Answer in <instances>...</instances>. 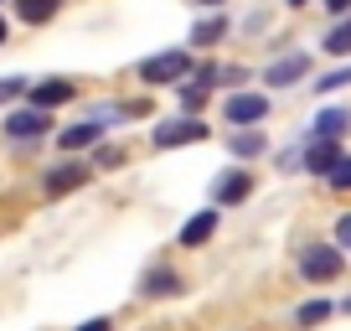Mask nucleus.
<instances>
[{
	"instance_id": "obj_29",
	"label": "nucleus",
	"mask_w": 351,
	"mask_h": 331,
	"mask_svg": "<svg viewBox=\"0 0 351 331\" xmlns=\"http://www.w3.org/2000/svg\"><path fill=\"white\" fill-rule=\"evenodd\" d=\"M289 5H305V0H289Z\"/></svg>"
},
{
	"instance_id": "obj_25",
	"label": "nucleus",
	"mask_w": 351,
	"mask_h": 331,
	"mask_svg": "<svg viewBox=\"0 0 351 331\" xmlns=\"http://www.w3.org/2000/svg\"><path fill=\"white\" fill-rule=\"evenodd\" d=\"M77 331H114V326H109V316H99V321H83Z\"/></svg>"
},
{
	"instance_id": "obj_26",
	"label": "nucleus",
	"mask_w": 351,
	"mask_h": 331,
	"mask_svg": "<svg viewBox=\"0 0 351 331\" xmlns=\"http://www.w3.org/2000/svg\"><path fill=\"white\" fill-rule=\"evenodd\" d=\"M326 5H330L336 16H346V11H351V0H326Z\"/></svg>"
},
{
	"instance_id": "obj_1",
	"label": "nucleus",
	"mask_w": 351,
	"mask_h": 331,
	"mask_svg": "<svg viewBox=\"0 0 351 331\" xmlns=\"http://www.w3.org/2000/svg\"><path fill=\"white\" fill-rule=\"evenodd\" d=\"M191 73V57L181 52V47H171V52H155L140 62V83H155V89H165V83H181V78Z\"/></svg>"
},
{
	"instance_id": "obj_3",
	"label": "nucleus",
	"mask_w": 351,
	"mask_h": 331,
	"mask_svg": "<svg viewBox=\"0 0 351 331\" xmlns=\"http://www.w3.org/2000/svg\"><path fill=\"white\" fill-rule=\"evenodd\" d=\"M222 119L228 124H263L269 119V99H263V93H232V99L222 104Z\"/></svg>"
},
{
	"instance_id": "obj_7",
	"label": "nucleus",
	"mask_w": 351,
	"mask_h": 331,
	"mask_svg": "<svg viewBox=\"0 0 351 331\" xmlns=\"http://www.w3.org/2000/svg\"><path fill=\"white\" fill-rule=\"evenodd\" d=\"M217 218L222 212L217 207H207V212H197V218L186 222V228H181V249H202V243L212 238V233H217Z\"/></svg>"
},
{
	"instance_id": "obj_22",
	"label": "nucleus",
	"mask_w": 351,
	"mask_h": 331,
	"mask_svg": "<svg viewBox=\"0 0 351 331\" xmlns=\"http://www.w3.org/2000/svg\"><path fill=\"white\" fill-rule=\"evenodd\" d=\"M202 99H207V89H202V83H191V89L181 93V104H186V109H202Z\"/></svg>"
},
{
	"instance_id": "obj_9",
	"label": "nucleus",
	"mask_w": 351,
	"mask_h": 331,
	"mask_svg": "<svg viewBox=\"0 0 351 331\" xmlns=\"http://www.w3.org/2000/svg\"><path fill=\"white\" fill-rule=\"evenodd\" d=\"M248 192H253V181L243 176V171H228V176L212 187V197H217V207H232V202H243Z\"/></svg>"
},
{
	"instance_id": "obj_12",
	"label": "nucleus",
	"mask_w": 351,
	"mask_h": 331,
	"mask_svg": "<svg viewBox=\"0 0 351 331\" xmlns=\"http://www.w3.org/2000/svg\"><path fill=\"white\" fill-rule=\"evenodd\" d=\"M57 5H62V0H16V16H21L26 26H42V21L57 16Z\"/></svg>"
},
{
	"instance_id": "obj_24",
	"label": "nucleus",
	"mask_w": 351,
	"mask_h": 331,
	"mask_svg": "<svg viewBox=\"0 0 351 331\" xmlns=\"http://www.w3.org/2000/svg\"><path fill=\"white\" fill-rule=\"evenodd\" d=\"M21 89H26L21 78H5V83H0V99H16V93H21Z\"/></svg>"
},
{
	"instance_id": "obj_17",
	"label": "nucleus",
	"mask_w": 351,
	"mask_h": 331,
	"mask_svg": "<svg viewBox=\"0 0 351 331\" xmlns=\"http://www.w3.org/2000/svg\"><path fill=\"white\" fill-rule=\"evenodd\" d=\"M145 290H150V295H176V290H181V279H176L171 269H150V279H145Z\"/></svg>"
},
{
	"instance_id": "obj_27",
	"label": "nucleus",
	"mask_w": 351,
	"mask_h": 331,
	"mask_svg": "<svg viewBox=\"0 0 351 331\" xmlns=\"http://www.w3.org/2000/svg\"><path fill=\"white\" fill-rule=\"evenodd\" d=\"M197 5H222V0H197Z\"/></svg>"
},
{
	"instance_id": "obj_21",
	"label": "nucleus",
	"mask_w": 351,
	"mask_h": 331,
	"mask_svg": "<svg viewBox=\"0 0 351 331\" xmlns=\"http://www.w3.org/2000/svg\"><path fill=\"white\" fill-rule=\"evenodd\" d=\"M346 83H351V67H346V73H326L315 89H320V93H330V89H346Z\"/></svg>"
},
{
	"instance_id": "obj_10",
	"label": "nucleus",
	"mask_w": 351,
	"mask_h": 331,
	"mask_svg": "<svg viewBox=\"0 0 351 331\" xmlns=\"http://www.w3.org/2000/svg\"><path fill=\"white\" fill-rule=\"evenodd\" d=\"M341 155H336V140H310V150H305V171H315V176H330V166H336Z\"/></svg>"
},
{
	"instance_id": "obj_2",
	"label": "nucleus",
	"mask_w": 351,
	"mask_h": 331,
	"mask_svg": "<svg viewBox=\"0 0 351 331\" xmlns=\"http://www.w3.org/2000/svg\"><path fill=\"white\" fill-rule=\"evenodd\" d=\"M341 264H346V254H341V249H330V243H310L305 254H300V275H305L310 285H326V279H336Z\"/></svg>"
},
{
	"instance_id": "obj_28",
	"label": "nucleus",
	"mask_w": 351,
	"mask_h": 331,
	"mask_svg": "<svg viewBox=\"0 0 351 331\" xmlns=\"http://www.w3.org/2000/svg\"><path fill=\"white\" fill-rule=\"evenodd\" d=\"M0 42H5V21H0Z\"/></svg>"
},
{
	"instance_id": "obj_13",
	"label": "nucleus",
	"mask_w": 351,
	"mask_h": 331,
	"mask_svg": "<svg viewBox=\"0 0 351 331\" xmlns=\"http://www.w3.org/2000/svg\"><path fill=\"white\" fill-rule=\"evenodd\" d=\"M32 99H36V109H52V104H67V99H73V83H67V78H47V83L32 93Z\"/></svg>"
},
{
	"instance_id": "obj_5",
	"label": "nucleus",
	"mask_w": 351,
	"mask_h": 331,
	"mask_svg": "<svg viewBox=\"0 0 351 331\" xmlns=\"http://www.w3.org/2000/svg\"><path fill=\"white\" fill-rule=\"evenodd\" d=\"M305 73H310V57H305V52H289V57H279V62L263 67V83H274V89H289V83H300Z\"/></svg>"
},
{
	"instance_id": "obj_16",
	"label": "nucleus",
	"mask_w": 351,
	"mask_h": 331,
	"mask_svg": "<svg viewBox=\"0 0 351 331\" xmlns=\"http://www.w3.org/2000/svg\"><path fill=\"white\" fill-rule=\"evenodd\" d=\"M326 52H336V57H346V52H351V16L330 26V36H326Z\"/></svg>"
},
{
	"instance_id": "obj_18",
	"label": "nucleus",
	"mask_w": 351,
	"mask_h": 331,
	"mask_svg": "<svg viewBox=\"0 0 351 331\" xmlns=\"http://www.w3.org/2000/svg\"><path fill=\"white\" fill-rule=\"evenodd\" d=\"M326 316H330V306H326V300H310V306H300V310H295V321H300V326H320Z\"/></svg>"
},
{
	"instance_id": "obj_15",
	"label": "nucleus",
	"mask_w": 351,
	"mask_h": 331,
	"mask_svg": "<svg viewBox=\"0 0 351 331\" xmlns=\"http://www.w3.org/2000/svg\"><path fill=\"white\" fill-rule=\"evenodd\" d=\"M222 32H228V21H222V16H212V21H197L191 42H197V47H212V42H222Z\"/></svg>"
},
{
	"instance_id": "obj_23",
	"label": "nucleus",
	"mask_w": 351,
	"mask_h": 331,
	"mask_svg": "<svg viewBox=\"0 0 351 331\" xmlns=\"http://www.w3.org/2000/svg\"><path fill=\"white\" fill-rule=\"evenodd\" d=\"M336 243H341V249H351V212L336 222Z\"/></svg>"
},
{
	"instance_id": "obj_8",
	"label": "nucleus",
	"mask_w": 351,
	"mask_h": 331,
	"mask_svg": "<svg viewBox=\"0 0 351 331\" xmlns=\"http://www.w3.org/2000/svg\"><path fill=\"white\" fill-rule=\"evenodd\" d=\"M99 135H104V119H83V124L57 135V145H62V150H83V145H99Z\"/></svg>"
},
{
	"instance_id": "obj_20",
	"label": "nucleus",
	"mask_w": 351,
	"mask_h": 331,
	"mask_svg": "<svg viewBox=\"0 0 351 331\" xmlns=\"http://www.w3.org/2000/svg\"><path fill=\"white\" fill-rule=\"evenodd\" d=\"M258 150H263L258 135H238V140H232V155H258Z\"/></svg>"
},
{
	"instance_id": "obj_6",
	"label": "nucleus",
	"mask_w": 351,
	"mask_h": 331,
	"mask_svg": "<svg viewBox=\"0 0 351 331\" xmlns=\"http://www.w3.org/2000/svg\"><path fill=\"white\" fill-rule=\"evenodd\" d=\"M47 109H21V114H11V119H5V135H11V140H36V135H47Z\"/></svg>"
},
{
	"instance_id": "obj_14",
	"label": "nucleus",
	"mask_w": 351,
	"mask_h": 331,
	"mask_svg": "<svg viewBox=\"0 0 351 331\" xmlns=\"http://www.w3.org/2000/svg\"><path fill=\"white\" fill-rule=\"evenodd\" d=\"M346 124H351V114H346V109H326V114L315 119V135H310V140H336Z\"/></svg>"
},
{
	"instance_id": "obj_11",
	"label": "nucleus",
	"mask_w": 351,
	"mask_h": 331,
	"mask_svg": "<svg viewBox=\"0 0 351 331\" xmlns=\"http://www.w3.org/2000/svg\"><path fill=\"white\" fill-rule=\"evenodd\" d=\"M83 181H88V166H62V171H47V192H52V197L83 187Z\"/></svg>"
},
{
	"instance_id": "obj_19",
	"label": "nucleus",
	"mask_w": 351,
	"mask_h": 331,
	"mask_svg": "<svg viewBox=\"0 0 351 331\" xmlns=\"http://www.w3.org/2000/svg\"><path fill=\"white\" fill-rule=\"evenodd\" d=\"M330 187H336V192H351V155H341V161L336 166H330Z\"/></svg>"
},
{
	"instance_id": "obj_4",
	"label": "nucleus",
	"mask_w": 351,
	"mask_h": 331,
	"mask_svg": "<svg viewBox=\"0 0 351 331\" xmlns=\"http://www.w3.org/2000/svg\"><path fill=\"white\" fill-rule=\"evenodd\" d=\"M197 140H207V124L202 119H171V124L155 130V145H160V150H171V145H197Z\"/></svg>"
}]
</instances>
